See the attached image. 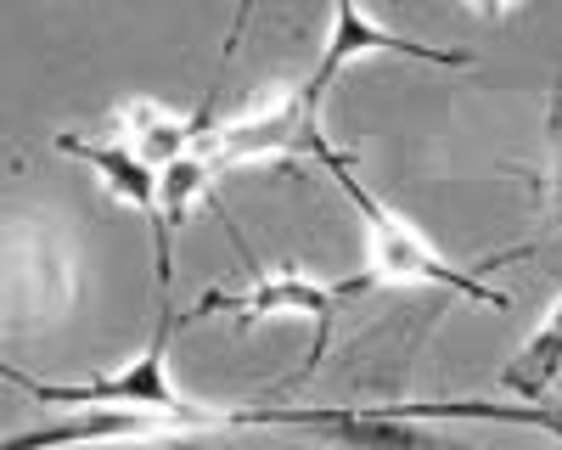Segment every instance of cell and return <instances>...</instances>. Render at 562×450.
<instances>
[{"instance_id": "8", "label": "cell", "mask_w": 562, "mask_h": 450, "mask_svg": "<svg viewBox=\"0 0 562 450\" xmlns=\"http://www.w3.org/2000/svg\"><path fill=\"white\" fill-rule=\"evenodd\" d=\"M422 423H506V428H535L562 445V412L557 405H490V400H434V405H400Z\"/></svg>"}, {"instance_id": "10", "label": "cell", "mask_w": 562, "mask_h": 450, "mask_svg": "<svg viewBox=\"0 0 562 450\" xmlns=\"http://www.w3.org/2000/svg\"><path fill=\"white\" fill-rule=\"evenodd\" d=\"M546 198H551V232L562 243V79L551 85V169H546Z\"/></svg>"}, {"instance_id": "2", "label": "cell", "mask_w": 562, "mask_h": 450, "mask_svg": "<svg viewBox=\"0 0 562 450\" xmlns=\"http://www.w3.org/2000/svg\"><path fill=\"white\" fill-rule=\"evenodd\" d=\"M231 428H299L344 450H484V445H461L439 434L434 423L400 412V405H355V412H344V405L338 412L333 405H315V412L270 405V412H231Z\"/></svg>"}, {"instance_id": "6", "label": "cell", "mask_w": 562, "mask_h": 450, "mask_svg": "<svg viewBox=\"0 0 562 450\" xmlns=\"http://www.w3.org/2000/svg\"><path fill=\"white\" fill-rule=\"evenodd\" d=\"M366 52H394V57H411V63H439V68H467L473 57L467 52H450V45H416V40H400V34H389V29H378V23H366L360 18V7H338V18H333V45L321 52V63H315V85L321 90H333V79L355 63V57H366Z\"/></svg>"}, {"instance_id": "4", "label": "cell", "mask_w": 562, "mask_h": 450, "mask_svg": "<svg viewBox=\"0 0 562 450\" xmlns=\"http://www.w3.org/2000/svg\"><path fill=\"white\" fill-rule=\"evenodd\" d=\"M349 299L344 282H315L304 277V270H259V282L254 288H214L192 304V315H243V322H259V315H310L315 322V349H310V367L304 378L321 367V355H326V338H333V315L338 304Z\"/></svg>"}, {"instance_id": "9", "label": "cell", "mask_w": 562, "mask_h": 450, "mask_svg": "<svg viewBox=\"0 0 562 450\" xmlns=\"http://www.w3.org/2000/svg\"><path fill=\"white\" fill-rule=\"evenodd\" d=\"M557 378H562V299L546 310L540 333L518 349V360H512V367L501 372V383L518 394V400H540Z\"/></svg>"}, {"instance_id": "5", "label": "cell", "mask_w": 562, "mask_h": 450, "mask_svg": "<svg viewBox=\"0 0 562 450\" xmlns=\"http://www.w3.org/2000/svg\"><path fill=\"white\" fill-rule=\"evenodd\" d=\"M231 412H140V405H85L79 417L45 423L34 434H12L0 450H63V445H97V439H175L192 428H220Z\"/></svg>"}, {"instance_id": "1", "label": "cell", "mask_w": 562, "mask_h": 450, "mask_svg": "<svg viewBox=\"0 0 562 450\" xmlns=\"http://www.w3.org/2000/svg\"><path fill=\"white\" fill-rule=\"evenodd\" d=\"M315 158L333 169V180H338V192L355 203V214L366 220V243H371V270L360 277V288L371 293V288H394V282H416V288H445V293H467V299H479V304H490V310H506L512 299L501 293V288H490L479 270H495V265H512L518 254H495V259H484V265H473V270H461V265H450L428 237H416L411 225L383 203V198H371L360 180H355V164H349V153H338L333 142H321L315 147Z\"/></svg>"}, {"instance_id": "3", "label": "cell", "mask_w": 562, "mask_h": 450, "mask_svg": "<svg viewBox=\"0 0 562 450\" xmlns=\"http://www.w3.org/2000/svg\"><path fill=\"white\" fill-rule=\"evenodd\" d=\"M169 338H175V315H169V304H164L153 344L140 349L124 372H113V378L40 383V378H23L18 367H7V378H12L23 394L45 400V405H140V412H203V405H192V400L169 383Z\"/></svg>"}, {"instance_id": "7", "label": "cell", "mask_w": 562, "mask_h": 450, "mask_svg": "<svg viewBox=\"0 0 562 450\" xmlns=\"http://www.w3.org/2000/svg\"><path fill=\"white\" fill-rule=\"evenodd\" d=\"M52 147L68 153V158H79V164H90V169L108 180L113 198H124V203H135V209H147V214L164 225V180H158L153 164H140L124 142H90V135L68 130V135H57Z\"/></svg>"}]
</instances>
